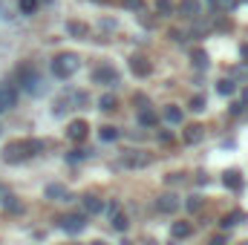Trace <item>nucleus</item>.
<instances>
[{"label":"nucleus","mask_w":248,"mask_h":245,"mask_svg":"<svg viewBox=\"0 0 248 245\" xmlns=\"http://www.w3.org/2000/svg\"><path fill=\"white\" fill-rule=\"evenodd\" d=\"M41 150H44V141H38V138H17V141H9L3 147V159L15 165V162H23L29 156H38Z\"/></svg>","instance_id":"1"},{"label":"nucleus","mask_w":248,"mask_h":245,"mask_svg":"<svg viewBox=\"0 0 248 245\" xmlns=\"http://www.w3.org/2000/svg\"><path fill=\"white\" fill-rule=\"evenodd\" d=\"M78 66H81L78 55L63 52V55H58V58L52 61V72H55V78H69V75H75V72H78Z\"/></svg>","instance_id":"2"},{"label":"nucleus","mask_w":248,"mask_h":245,"mask_svg":"<svg viewBox=\"0 0 248 245\" xmlns=\"http://www.w3.org/2000/svg\"><path fill=\"white\" fill-rule=\"evenodd\" d=\"M17 81H20L23 90H29V92H41V78H38V72H35L32 63H20V66H17Z\"/></svg>","instance_id":"3"},{"label":"nucleus","mask_w":248,"mask_h":245,"mask_svg":"<svg viewBox=\"0 0 248 245\" xmlns=\"http://www.w3.org/2000/svg\"><path fill=\"white\" fill-rule=\"evenodd\" d=\"M93 81H95V84H104V87H113V84H119V72H116L110 63H104V66H98V69L93 72Z\"/></svg>","instance_id":"4"},{"label":"nucleus","mask_w":248,"mask_h":245,"mask_svg":"<svg viewBox=\"0 0 248 245\" xmlns=\"http://www.w3.org/2000/svg\"><path fill=\"white\" fill-rule=\"evenodd\" d=\"M61 228L66 234H81V231L87 228V216H84V214H69V216L61 219Z\"/></svg>","instance_id":"5"},{"label":"nucleus","mask_w":248,"mask_h":245,"mask_svg":"<svg viewBox=\"0 0 248 245\" xmlns=\"http://www.w3.org/2000/svg\"><path fill=\"white\" fill-rule=\"evenodd\" d=\"M179 205H182V199H179L176 193H165V196L156 199V208H159L162 214H173V211H179Z\"/></svg>","instance_id":"6"},{"label":"nucleus","mask_w":248,"mask_h":245,"mask_svg":"<svg viewBox=\"0 0 248 245\" xmlns=\"http://www.w3.org/2000/svg\"><path fill=\"white\" fill-rule=\"evenodd\" d=\"M17 104V90L12 84H0V113Z\"/></svg>","instance_id":"7"},{"label":"nucleus","mask_w":248,"mask_h":245,"mask_svg":"<svg viewBox=\"0 0 248 245\" xmlns=\"http://www.w3.org/2000/svg\"><path fill=\"white\" fill-rule=\"evenodd\" d=\"M130 69H133V75H139V78H147V75L153 72V63L147 61L144 55H133V58H130Z\"/></svg>","instance_id":"8"},{"label":"nucleus","mask_w":248,"mask_h":245,"mask_svg":"<svg viewBox=\"0 0 248 245\" xmlns=\"http://www.w3.org/2000/svg\"><path fill=\"white\" fill-rule=\"evenodd\" d=\"M66 136H69L72 141H84V138L90 136V124L87 122H72L66 127Z\"/></svg>","instance_id":"9"},{"label":"nucleus","mask_w":248,"mask_h":245,"mask_svg":"<svg viewBox=\"0 0 248 245\" xmlns=\"http://www.w3.org/2000/svg\"><path fill=\"white\" fill-rule=\"evenodd\" d=\"M176 9H179V15H182V17H187V20H196V17H199V12H202L199 0H182Z\"/></svg>","instance_id":"10"},{"label":"nucleus","mask_w":248,"mask_h":245,"mask_svg":"<svg viewBox=\"0 0 248 245\" xmlns=\"http://www.w3.org/2000/svg\"><path fill=\"white\" fill-rule=\"evenodd\" d=\"M124 165H127V168H147V165H150V156H141V153H127V156H124Z\"/></svg>","instance_id":"11"},{"label":"nucleus","mask_w":248,"mask_h":245,"mask_svg":"<svg viewBox=\"0 0 248 245\" xmlns=\"http://www.w3.org/2000/svg\"><path fill=\"white\" fill-rule=\"evenodd\" d=\"M202 136H205V130L199 127V124H190L185 130V141L187 144H196V141H202Z\"/></svg>","instance_id":"12"},{"label":"nucleus","mask_w":248,"mask_h":245,"mask_svg":"<svg viewBox=\"0 0 248 245\" xmlns=\"http://www.w3.org/2000/svg\"><path fill=\"white\" fill-rule=\"evenodd\" d=\"M46 196H49V199H66V202L72 199L69 190H66L63 184H49V187H46Z\"/></svg>","instance_id":"13"},{"label":"nucleus","mask_w":248,"mask_h":245,"mask_svg":"<svg viewBox=\"0 0 248 245\" xmlns=\"http://www.w3.org/2000/svg\"><path fill=\"white\" fill-rule=\"evenodd\" d=\"M66 32H69L72 38H87V35H90V29H87L84 23H78V20H69V23H66Z\"/></svg>","instance_id":"14"},{"label":"nucleus","mask_w":248,"mask_h":245,"mask_svg":"<svg viewBox=\"0 0 248 245\" xmlns=\"http://www.w3.org/2000/svg\"><path fill=\"white\" fill-rule=\"evenodd\" d=\"M225 187L243 190V176H240V170H228V173H225Z\"/></svg>","instance_id":"15"},{"label":"nucleus","mask_w":248,"mask_h":245,"mask_svg":"<svg viewBox=\"0 0 248 245\" xmlns=\"http://www.w3.org/2000/svg\"><path fill=\"white\" fill-rule=\"evenodd\" d=\"M190 231H193V228H190L187 222H176V225L170 228V234H173V240H185V237H190Z\"/></svg>","instance_id":"16"},{"label":"nucleus","mask_w":248,"mask_h":245,"mask_svg":"<svg viewBox=\"0 0 248 245\" xmlns=\"http://www.w3.org/2000/svg\"><path fill=\"white\" fill-rule=\"evenodd\" d=\"M101 208H104V205H101L98 196H84V211H87V214H98Z\"/></svg>","instance_id":"17"},{"label":"nucleus","mask_w":248,"mask_h":245,"mask_svg":"<svg viewBox=\"0 0 248 245\" xmlns=\"http://www.w3.org/2000/svg\"><path fill=\"white\" fill-rule=\"evenodd\" d=\"M110 225H113V228H116V231H127V225H130V219H127V216H124L122 211H116V214H113V216H110Z\"/></svg>","instance_id":"18"},{"label":"nucleus","mask_w":248,"mask_h":245,"mask_svg":"<svg viewBox=\"0 0 248 245\" xmlns=\"http://www.w3.org/2000/svg\"><path fill=\"white\" fill-rule=\"evenodd\" d=\"M139 122L144 124V127H153V124L159 122V116H156L153 110H147V107H141V113H139Z\"/></svg>","instance_id":"19"},{"label":"nucleus","mask_w":248,"mask_h":245,"mask_svg":"<svg viewBox=\"0 0 248 245\" xmlns=\"http://www.w3.org/2000/svg\"><path fill=\"white\" fill-rule=\"evenodd\" d=\"M190 58H193V66H196V69H208V55H205L202 49H193Z\"/></svg>","instance_id":"20"},{"label":"nucleus","mask_w":248,"mask_h":245,"mask_svg":"<svg viewBox=\"0 0 248 245\" xmlns=\"http://www.w3.org/2000/svg\"><path fill=\"white\" fill-rule=\"evenodd\" d=\"M217 90H219V95H231V92L237 90V84H234V78H222V81L217 84Z\"/></svg>","instance_id":"21"},{"label":"nucleus","mask_w":248,"mask_h":245,"mask_svg":"<svg viewBox=\"0 0 248 245\" xmlns=\"http://www.w3.org/2000/svg\"><path fill=\"white\" fill-rule=\"evenodd\" d=\"M98 136H101V141H116V138H119V130L107 124V127H101V130H98Z\"/></svg>","instance_id":"22"},{"label":"nucleus","mask_w":248,"mask_h":245,"mask_svg":"<svg viewBox=\"0 0 248 245\" xmlns=\"http://www.w3.org/2000/svg\"><path fill=\"white\" fill-rule=\"evenodd\" d=\"M165 119H168V122H170V124H179V122H182V110L170 104V107L165 110Z\"/></svg>","instance_id":"23"},{"label":"nucleus","mask_w":248,"mask_h":245,"mask_svg":"<svg viewBox=\"0 0 248 245\" xmlns=\"http://www.w3.org/2000/svg\"><path fill=\"white\" fill-rule=\"evenodd\" d=\"M173 0H156V12H162V15H173Z\"/></svg>","instance_id":"24"},{"label":"nucleus","mask_w":248,"mask_h":245,"mask_svg":"<svg viewBox=\"0 0 248 245\" xmlns=\"http://www.w3.org/2000/svg\"><path fill=\"white\" fill-rule=\"evenodd\" d=\"M240 219H243V214L237 211V214H231V216H225V219H222V228L228 231V228H234V225H240Z\"/></svg>","instance_id":"25"},{"label":"nucleus","mask_w":248,"mask_h":245,"mask_svg":"<svg viewBox=\"0 0 248 245\" xmlns=\"http://www.w3.org/2000/svg\"><path fill=\"white\" fill-rule=\"evenodd\" d=\"M98 104H101V110H104V113L116 110V98H113V95H101V101H98Z\"/></svg>","instance_id":"26"},{"label":"nucleus","mask_w":248,"mask_h":245,"mask_svg":"<svg viewBox=\"0 0 248 245\" xmlns=\"http://www.w3.org/2000/svg\"><path fill=\"white\" fill-rule=\"evenodd\" d=\"M190 110H193V113H202V110H205V95H193V98H190Z\"/></svg>","instance_id":"27"},{"label":"nucleus","mask_w":248,"mask_h":245,"mask_svg":"<svg viewBox=\"0 0 248 245\" xmlns=\"http://www.w3.org/2000/svg\"><path fill=\"white\" fill-rule=\"evenodd\" d=\"M35 9H38V0H20V12L23 15H35Z\"/></svg>","instance_id":"28"},{"label":"nucleus","mask_w":248,"mask_h":245,"mask_svg":"<svg viewBox=\"0 0 248 245\" xmlns=\"http://www.w3.org/2000/svg\"><path fill=\"white\" fill-rule=\"evenodd\" d=\"M3 205H6V211H12V214H20V211H23V205H20V202H15L12 196H9V199H6Z\"/></svg>","instance_id":"29"},{"label":"nucleus","mask_w":248,"mask_h":245,"mask_svg":"<svg viewBox=\"0 0 248 245\" xmlns=\"http://www.w3.org/2000/svg\"><path fill=\"white\" fill-rule=\"evenodd\" d=\"M124 9H130V12H141V9H144V0H124Z\"/></svg>","instance_id":"30"},{"label":"nucleus","mask_w":248,"mask_h":245,"mask_svg":"<svg viewBox=\"0 0 248 245\" xmlns=\"http://www.w3.org/2000/svg\"><path fill=\"white\" fill-rule=\"evenodd\" d=\"M87 156H90L87 150H72V153L66 156V162H81V159H87Z\"/></svg>","instance_id":"31"},{"label":"nucleus","mask_w":248,"mask_h":245,"mask_svg":"<svg viewBox=\"0 0 248 245\" xmlns=\"http://www.w3.org/2000/svg\"><path fill=\"white\" fill-rule=\"evenodd\" d=\"M199 208H202V199L199 196H190L187 199V211H199Z\"/></svg>","instance_id":"32"},{"label":"nucleus","mask_w":248,"mask_h":245,"mask_svg":"<svg viewBox=\"0 0 248 245\" xmlns=\"http://www.w3.org/2000/svg\"><path fill=\"white\" fill-rule=\"evenodd\" d=\"M179 182H185L182 173H170V176H168V184H179Z\"/></svg>","instance_id":"33"},{"label":"nucleus","mask_w":248,"mask_h":245,"mask_svg":"<svg viewBox=\"0 0 248 245\" xmlns=\"http://www.w3.org/2000/svg\"><path fill=\"white\" fill-rule=\"evenodd\" d=\"M9 196H12V193H9V187H6V184H0V205H3Z\"/></svg>","instance_id":"34"},{"label":"nucleus","mask_w":248,"mask_h":245,"mask_svg":"<svg viewBox=\"0 0 248 245\" xmlns=\"http://www.w3.org/2000/svg\"><path fill=\"white\" fill-rule=\"evenodd\" d=\"M170 38H173V41H185V35H182L179 29H170Z\"/></svg>","instance_id":"35"},{"label":"nucleus","mask_w":248,"mask_h":245,"mask_svg":"<svg viewBox=\"0 0 248 245\" xmlns=\"http://www.w3.org/2000/svg\"><path fill=\"white\" fill-rule=\"evenodd\" d=\"M234 75H248V66H237V69H234Z\"/></svg>","instance_id":"36"},{"label":"nucleus","mask_w":248,"mask_h":245,"mask_svg":"<svg viewBox=\"0 0 248 245\" xmlns=\"http://www.w3.org/2000/svg\"><path fill=\"white\" fill-rule=\"evenodd\" d=\"M211 245H225V237H214V240H211Z\"/></svg>","instance_id":"37"},{"label":"nucleus","mask_w":248,"mask_h":245,"mask_svg":"<svg viewBox=\"0 0 248 245\" xmlns=\"http://www.w3.org/2000/svg\"><path fill=\"white\" fill-rule=\"evenodd\" d=\"M240 55H243V61H248V44H243V49H240Z\"/></svg>","instance_id":"38"},{"label":"nucleus","mask_w":248,"mask_h":245,"mask_svg":"<svg viewBox=\"0 0 248 245\" xmlns=\"http://www.w3.org/2000/svg\"><path fill=\"white\" fill-rule=\"evenodd\" d=\"M93 245H107V243H93Z\"/></svg>","instance_id":"39"},{"label":"nucleus","mask_w":248,"mask_h":245,"mask_svg":"<svg viewBox=\"0 0 248 245\" xmlns=\"http://www.w3.org/2000/svg\"><path fill=\"white\" fill-rule=\"evenodd\" d=\"M95 3H107V0H95Z\"/></svg>","instance_id":"40"},{"label":"nucleus","mask_w":248,"mask_h":245,"mask_svg":"<svg viewBox=\"0 0 248 245\" xmlns=\"http://www.w3.org/2000/svg\"><path fill=\"white\" fill-rule=\"evenodd\" d=\"M44 3H52V0H44Z\"/></svg>","instance_id":"41"}]
</instances>
